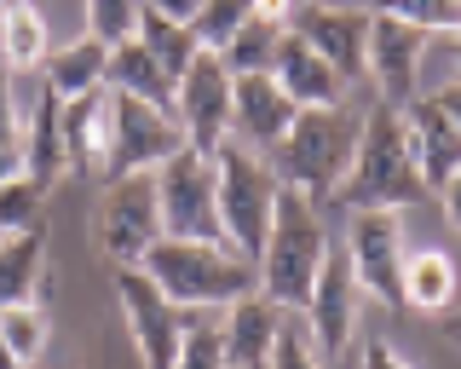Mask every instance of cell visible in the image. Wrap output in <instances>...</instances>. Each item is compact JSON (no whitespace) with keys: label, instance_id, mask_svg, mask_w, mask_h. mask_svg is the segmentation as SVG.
I'll return each mask as SVG.
<instances>
[{"label":"cell","instance_id":"obj_1","mask_svg":"<svg viewBox=\"0 0 461 369\" xmlns=\"http://www.w3.org/2000/svg\"><path fill=\"white\" fill-rule=\"evenodd\" d=\"M421 174L410 162V139H403V110L375 104L364 110V127H357V150L352 167H346L335 202L346 214H403L410 202H421Z\"/></svg>","mask_w":461,"mask_h":369},{"label":"cell","instance_id":"obj_2","mask_svg":"<svg viewBox=\"0 0 461 369\" xmlns=\"http://www.w3.org/2000/svg\"><path fill=\"white\" fill-rule=\"evenodd\" d=\"M329 248L335 243H329V225L317 214V202L300 196V191H283L277 214H271V231H266V248H259V260H254L259 294L300 318L306 301H312V283L329 260Z\"/></svg>","mask_w":461,"mask_h":369},{"label":"cell","instance_id":"obj_3","mask_svg":"<svg viewBox=\"0 0 461 369\" xmlns=\"http://www.w3.org/2000/svg\"><path fill=\"white\" fill-rule=\"evenodd\" d=\"M139 272L179 311H225V306H237L242 294L259 289L254 266L230 243H179V237H162V243L144 254Z\"/></svg>","mask_w":461,"mask_h":369},{"label":"cell","instance_id":"obj_4","mask_svg":"<svg viewBox=\"0 0 461 369\" xmlns=\"http://www.w3.org/2000/svg\"><path fill=\"white\" fill-rule=\"evenodd\" d=\"M357 116L352 104H335V110H300L294 127H288V139L271 156V174H277L283 191H300V196H335L346 167H352V150H357Z\"/></svg>","mask_w":461,"mask_h":369},{"label":"cell","instance_id":"obj_5","mask_svg":"<svg viewBox=\"0 0 461 369\" xmlns=\"http://www.w3.org/2000/svg\"><path fill=\"white\" fill-rule=\"evenodd\" d=\"M277 196L283 184L271 174V162L237 139H225L213 150V202H220V237L242 260H259L266 248V231H271V214H277Z\"/></svg>","mask_w":461,"mask_h":369},{"label":"cell","instance_id":"obj_6","mask_svg":"<svg viewBox=\"0 0 461 369\" xmlns=\"http://www.w3.org/2000/svg\"><path fill=\"white\" fill-rule=\"evenodd\" d=\"M156 202H162V237L179 243H225L220 237V202H213V156L173 150L156 167Z\"/></svg>","mask_w":461,"mask_h":369},{"label":"cell","instance_id":"obj_7","mask_svg":"<svg viewBox=\"0 0 461 369\" xmlns=\"http://www.w3.org/2000/svg\"><path fill=\"white\" fill-rule=\"evenodd\" d=\"M162 243V202H156V174H122L110 179L104 202H98V248L104 260L144 266V254Z\"/></svg>","mask_w":461,"mask_h":369},{"label":"cell","instance_id":"obj_8","mask_svg":"<svg viewBox=\"0 0 461 369\" xmlns=\"http://www.w3.org/2000/svg\"><path fill=\"white\" fill-rule=\"evenodd\" d=\"M340 254H346V272H352L364 301L403 311V260H410V243H403L398 214H352Z\"/></svg>","mask_w":461,"mask_h":369},{"label":"cell","instance_id":"obj_9","mask_svg":"<svg viewBox=\"0 0 461 369\" xmlns=\"http://www.w3.org/2000/svg\"><path fill=\"white\" fill-rule=\"evenodd\" d=\"M115 306H122V323H127V340H133L139 364L144 369H173L179 364V346H185V311L156 289L139 266H122L115 272Z\"/></svg>","mask_w":461,"mask_h":369},{"label":"cell","instance_id":"obj_10","mask_svg":"<svg viewBox=\"0 0 461 369\" xmlns=\"http://www.w3.org/2000/svg\"><path fill=\"white\" fill-rule=\"evenodd\" d=\"M427 47H432V40H427L421 30H410V23H403L393 6L369 12V58H364V81H375L381 104L410 110L415 98H421V93H415V81H421Z\"/></svg>","mask_w":461,"mask_h":369},{"label":"cell","instance_id":"obj_11","mask_svg":"<svg viewBox=\"0 0 461 369\" xmlns=\"http://www.w3.org/2000/svg\"><path fill=\"white\" fill-rule=\"evenodd\" d=\"M173 150H185V133L167 110H150V104H139V98L110 93V174L104 179L156 174Z\"/></svg>","mask_w":461,"mask_h":369},{"label":"cell","instance_id":"obj_12","mask_svg":"<svg viewBox=\"0 0 461 369\" xmlns=\"http://www.w3.org/2000/svg\"><path fill=\"white\" fill-rule=\"evenodd\" d=\"M173 122H179L185 145L202 156H213L230 139V76L213 52H202L179 76V87H173Z\"/></svg>","mask_w":461,"mask_h":369},{"label":"cell","instance_id":"obj_13","mask_svg":"<svg viewBox=\"0 0 461 369\" xmlns=\"http://www.w3.org/2000/svg\"><path fill=\"white\" fill-rule=\"evenodd\" d=\"M288 30L306 40L346 87L364 81V58H369V12L364 6H288Z\"/></svg>","mask_w":461,"mask_h":369},{"label":"cell","instance_id":"obj_14","mask_svg":"<svg viewBox=\"0 0 461 369\" xmlns=\"http://www.w3.org/2000/svg\"><path fill=\"white\" fill-rule=\"evenodd\" d=\"M357 311H364V294H357L352 272H346V254L329 248L323 272H317V283H312V301H306V311H300V323H306L312 346L323 352V358H340V352L352 346Z\"/></svg>","mask_w":461,"mask_h":369},{"label":"cell","instance_id":"obj_15","mask_svg":"<svg viewBox=\"0 0 461 369\" xmlns=\"http://www.w3.org/2000/svg\"><path fill=\"white\" fill-rule=\"evenodd\" d=\"M294 98L271 76H230V133L249 150H277L294 127Z\"/></svg>","mask_w":461,"mask_h":369},{"label":"cell","instance_id":"obj_16","mask_svg":"<svg viewBox=\"0 0 461 369\" xmlns=\"http://www.w3.org/2000/svg\"><path fill=\"white\" fill-rule=\"evenodd\" d=\"M288 311L271 306L266 294H242L237 306L220 311V352H225V369H266L271 364V346H277Z\"/></svg>","mask_w":461,"mask_h":369},{"label":"cell","instance_id":"obj_17","mask_svg":"<svg viewBox=\"0 0 461 369\" xmlns=\"http://www.w3.org/2000/svg\"><path fill=\"white\" fill-rule=\"evenodd\" d=\"M403 139H410V162H415V174H421V191L438 196L444 184H450V174L461 167V133L432 110V98L421 93L410 110H403Z\"/></svg>","mask_w":461,"mask_h":369},{"label":"cell","instance_id":"obj_18","mask_svg":"<svg viewBox=\"0 0 461 369\" xmlns=\"http://www.w3.org/2000/svg\"><path fill=\"white\" fill-rule=\"evenodd\" d=\"M58 127H64V162L76 179L110 174V87L69 98L58 110Z\"/></svg>","mask_w":461,"mask_h":369},{"label":"cell","instance_id":"obj_19","mask_svg":"<svg viewBox=\"0 0 461 369\" xmlns=\"http://www.w3.org/2000/svg\"><path fill=\"white\" fill-rule=\"evenodd\" d=\"M271 81H277V87L294 98V110H335V104H346V81H340L323 58H317V52H312L294 30L277 40Z\"/></svg>","mask_w":461,"mask_h":369},{"label":"cell","instance_id":"obj_20","mask_svg":"<svg viewBox=\"0 0 461 369\" xmlns=\"http://www.w3.org/2000/svg\"><path fill=\"white\" fill-rule=\"evenodd\" d=\"M41 301H52L47 231L0 237V311L6 306H41Z\"/></svg>","mask_w":461,"mask_h":369},{"label":"cell","instance_id":"obj_21","mask_svg":"<svg viewBox=\"0 0 461 369\" xmlns=\"http://www.w3.org/2000/svg\"><path fill=\"white\" fill-rule=\"evenodd\" d=\"M58 98L52 93H35V104H29L23 116V139H18V162H23V179H35L41 191H52L58 179L69 174L64 162V127H58Z\"/></svg>","mask_w":461,"mask_h":369},{"label":"cell","instance_id":"obj_22","mask_svg":"<svg viewBox=\"0 0 461 369\" xmlns=\"http://www.w3.org/2000/svg\"><path fill=\"white\" fill-rule=\"evenodd\" d=\"M185 18H191V6H156V0L139 6V47L162 64V76L173 87H179V76L202 58V47H196V35H191Z\"/></svg>","mask_w":461,"mask_h":369},{"label":"cell","instance_id":"obj_23","mask_svg":"<svg viewBox=\"0 0 461 369\" xmlns=\"http://www.w3.org/2000/svg\"><path fill=\"white\" fill-rule=\"evenodd\" d=\"M288 35V6H271V0H254L242 30L230 35V47L220 52L225 76H271V58H277V40Z\"/></svg>","mask_w":461,"mask_h":369},{"label":"cell","instance_id":"obj_24","mask_svg":"<svg viewBox=\"0 0 461 369\" xmlns=\"http://www.w3.org/2000/svg\"><path fill=\"white\" fill-rule=\"evenodd\" d=\"M104 69H110V47H98L93 35H76L41 58V81H47L58 104H69V98H86L104 87Z\"/></svg>","mask_w":461,"mask_h":369},{"label":"cell","instance_id":"obj_25","mask_svg":"<svg viewBox=\"0 0 461 369\" xmlns=\"http://www.w3.org/2000/svg\"><path fill=\"white\" fill-rule=\"evenodd\" d=\"M461 294V272L444 248H415L403 260V306L410 311H427V318H444Z\"/></svg>","mask_w":461,"mask_h":369},{"label":"cell","instance_id":"obj_26","mask_svg":"<svg viewBox=\"0 0 461 369\" xmlns=\"http://www.w3.org/2000/svg\"><path fill=\"white\" fill-rule=\"evenodd\" d=\"M104 87H110V93H122V98H139V104H150V110H167V116H173V81L162 76V64H156L150 52L139 47V35L127 40V47H115V52H110Z\"/></svg>","mask_w":461,"mask_h":369},{"label":"cell","instance_id":"obj_27","mask_svg":"<svg viewBox=\"0 0 461 369\" xmlns=\"http://www.w3.org/2000/svg\"><path fill=\"white\" fill-rule=\"evenodd\" d=\"M47 52H52L47 18H41L35 6H23V0L0 6V64H6L12 76H18V69H41Z\"/></svg>","mask_w":461,"mask_h":369},{"label":"cell","instance_id":"obj_28","mask_svg":"<svg viewBox=\"0 0 461 369\" xmlns=\"http://www.w3.org/2000/svg\"><path fill=\"white\" fill-rule=\"evenodd\" d=\"M52 340V323H47V306H6L0 311V346L12 352L18 364H35Z\"/></svg>","mask_w":461,"mask_h":369},{"label":"cell","instance_id":"obj_29","mask_svg":"<svg viewBox=\"0 0 461 369\" xmlns=\"http://www.w3.org/2000/svg\"><path fill=\"white\" fill-rule=\"evenodd\" d=\"M249 6H254V0H208V6H191V18H185V23H191L196 47L220 58V52L230 47V35L242 30V18H249Z\"/></svg>","mask_w":461,"mask_h":369},{"label":"cell","instance_id":"obj_30","mask_svg":"<svg viewBox=\"0 0 461 369\" xmlns=\"http://www.w3.org/2000/svg\"><path fill=\"white\" fill-rule=\"evenodd\" d=\"M41 208H47V191L35 179H6L0 184V237H18V231H41Z\"/></svg>","mask_w":461,"mask_h":369},{"label":"cell","instance_id":"obj_31","mask_svg":"<svg viewBox=\"0 0 461 369\" xmlns=\"http://www.w3.org/2000/svg\"><path fill=\"white\" fill-rule=\"evenodd\" d=\"M185 346H179V364L173 369H225V352H220V311H185Z\"/></svg>","mask_w":461,"mask_h":369},{"label":"cell","instance_id":"obj_32","mask_svg":"<svg viewBox=\"0 0 461 369\" xmlns=\"http://www.w3.org/2000/svg\"><path fill=\"white\" fill-rule=\"evenodd\" d=\"M81 35H93L98 47H127V40L139 35V6H127V0H93L86 6V30Z\"/></svg>","mask_w":461,"mask_h":369},{"label":"cell","instance_id":"obj_33","mask_svg":"<svg viewBox=\"0 0 461 369\" xmlns=\"http://www.w3.org/2000/svg\"><path fill=\"white\" fill-rule=\"evenodd\" d=\"M410 30H421L427 40H450L461 35V0H415V6H393Z\"/></svg>","mask_w":461,"mask_h":369},{"label":"cell","instance_id":"obj_34","mask_svg":"<svg viewBox=\"0 0 461 369\" xmlns=\"http://www.w3.org/2000/svg\"><path fill=\"white\" fill-rule=\"evenodd\" d=\"M266 369H329V358L312 346V335H306V323L288 311V323H283V335H277V346H271V364Z\"/></svg>","mask_w":461,"mask_h":369},{"label":"cell","instance_id":"obj_35","mask_svg":"<svg viewBox=\"0 0 461 369\" xmlns=\"http://www.w3.org/2000/svg\"><path fill=\"white\" fill-rule=\"evenodd\" d=\"M23 139V116H18V76L0 64V150H18Z\"/></svg>","mask_w":461,"mask_h":369},{"label":"cell","instance_id":"obj_36","mask_svg":"<svg viewBox=\"0 0 461 369\" xmlns=\"http://www.w3.org/2000/svg\"><path fill=\"white\" fill-rule=\"evenodd\" d=\"M364 369H415V364L403 358L393 340H369V346H364Z\"/></svg>","mask_w":461,"mask_h":369},{"label":"cell","instance_id":"obj_37","mask_svg":"<svg viewBox=\"0 0 461 369\" xmlns=\"http://www.w3.org/2000/svg\"><path fill=\"white\" fill-rule=\"evenodd\" d=\"M427 98H432V110H438V116L461 133V81H444V87H438V93H427Z\"/></svg>","mask_w":461,"mask_h":369},{"label":"cell","instance_id":"obj_38","mask_svg":"<svg viewBox=\"0 0 461 369\" xmlns=\"http://www.w3.org/2000/svg\"><path fill=\"white\" fill-rule=\"evenodd\" d=\"M438 202H444V214H450V225L461 231V167L450 174V184H444V191H438Z\"/></svg>","mask_w":461,"mask_h":369},{"label":"cell","instance_id":"obj_39","mask_svg":"<svg viewBox=\"0 0 461 369\" xmlns=\"http://www.w3.org/2000/svg\"><path fill=\"white\" fill-rule=\"evenodd\" d=\"M23 174V162H18V150H0V184L6 179H18Z\"/></svg>","mask_w":461,"mask_h":369},{"label":"cell","instance_id":"obj_40","mask_svg":"<svg viewBox=\"0 0 461 369\" xmlns=\"http://www.w3.org/2000/svg\"><path fill=\"white\" fill-rule=\"evenodd\" d=\"M432 47H450V58H456V69H461V35H450V40H432ZM461 81V76H456Z\"/></svg>","mask_w":461,"mask_h":369}]
</instances>
